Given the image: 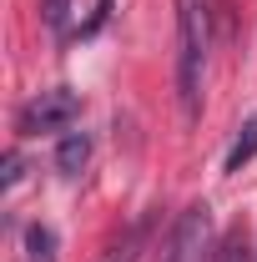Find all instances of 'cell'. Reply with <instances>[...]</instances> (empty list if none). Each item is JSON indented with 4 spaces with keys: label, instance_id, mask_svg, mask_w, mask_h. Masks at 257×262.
Wrapping results in <instances>:
<instances>
[{
    "label": "cell",
    "instance_id": "cell-3",
    "mask_svg": "<svg viewBox=\"0 0 257 262\" xmlns=\"http://www.w3.org/2000/svg\"><path fill=\"white\" fill-rule=\"evenodd\" d=\"M207 247H212V207L197 202V207H187V212L177 217V227H172V237H166L161 262H202Z\"/></svg>",
    "mask_w": 257,
    "mask_h": 262
},
{
    "label": "cell",
    "instance_id": "cell-1",
    "mask_svg": "<svg viewBox=\"0 0 257 262\" xmlns=\"http://www.w3.org/2000/svg\"><path fill=\"white\" fill-rule=\"evenodd\" d=\"M207 0H177V96L182 116H202V81H207Z\"/></svg>",
    "mask_w": 257,
    "mask_h": 262
},
{
    "label": "cell",
    "instance_id": "cell-9",
    "mask_svg": "<svg viewBox=\"0 0 257 262\" xmlns=\"http://www.w3.org/2000/svg\"><path fill=\"white\" fill-rule=\"evenodd\" d=\"M46 20L61 31V26H66V0H46Z\"/></svg>",
    "mask_w": 257,
    "mask_h": 262
},
{
    "label": "cell",
    "instance_id": "cell-6",
    "mask_svg": "<svg viewBox=\"0 0 257 262\" xmlns=\"http://www.w3.org/2000/svg\"><path fill=\"white\" fill-rule=\"evenodd\" d=\"M257 157V111L242 121V131L232 136V146H227V162H222V171H242V166Z\"/></svg>",
    "mask_w": 257,
    "mask_h": 262
},
{
    "label": "cell",
    "instance_id": "cell-2",
    "mask_svg": "<svg viewBox=\"0 0 257 262\" xmlns=\"http://www.w3.org/2000/svg\"><path fill=\"white\" fill-rule=\"evenodd\" d=\"M76 116H81V96L71 86H51L15 111V131L20 136H51V131H71Z\"/></svg>",
    "mask_w": 257,
    "mask_h": 262
},
{
    "label": "cell",
    "instance_id": "cell-4",
    "mask_svg": "<svg viewBox=\"0 0 257 262\" xmlns=\"http://www.w3.org/2000/svg\"><path fill=\"white\" fill-rule=\"evenodd\" d=\"M91 162V136L86 131H61V146H56V166L66 177H81Z\"/></svg>",
    "mask_w": 257,
    "mask_h": 262
},
{
    "label": "cell",
    "instance_id": "cell-8",
    "mask_svg": "<svg viewBox=\"0 0 257 262\" xmlns=\"http://www.w3.org/2000/svg\"><path fill=\"white\" fill-rule=\"evenodd\" d=\"M20 151H10V157H5V192H10V187H15V182H20Z\"/></svg>",
    "mask_w": 257,
    "mask_h": 262
},
{
    "label": "cell",
    "instance_id": "cell-7",
    "mask_svg": "<svg viewBox=\"0 0 257 262\" xmlns=\"http://www.w3.org/2000/svg\"><path fill=\"white\" fill-rule=\"evenodd\" d=\"M26 252H31V262H56V232L46 222H31L26 227Z\"/></svg>",
    "mask_w": 257,
    "mask_h": 262
},
{
    "label": "cell",
    "instance_id": "cell-5",
    "mask_svg": "<svg viewBox=\"0 0 257 262\" xmlns=\"http://www.w3.org/2000/svg\"><path fill=\"white\" fill-rule=\"evenodd\" d=\"M212 262H257V252H252V232L242 227H227L222 237H217V247H212Z\"/></svg>",
    "mask_w": 257,
    "mask_h": 262
}]
</instances>
